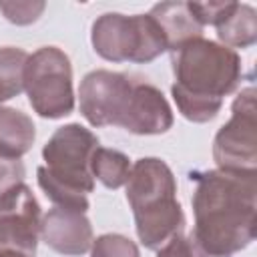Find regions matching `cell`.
Listing matches in <instances>:
<instances>
[{"label":"cell","instance_id":"2e32d148","mask_svg":"<svg viewBox=\"0 0 257 257\" xmlns=\"http://www.w3.org/2000/svg\"><path fill=\"white\" fill-rule=\"evenodd\" d=\"M28 54L14 46L0 48V102L24 90V64Z\"/></svg>","mask_w":257,"mask_h":257},{"label":"cell","instance_id":"5b68a950","mask_svg":"<svg viewBox=\"0 0 257 257\" xmlns=\"http://www.w3.org/2000/svg\"><path fill=\"white\" fill-rule=\"evenodd\" d=\"M24 90L32 108L44 118H60L72 112V66L56 46H42L26 58Z\"/></svg>","mask_w":257,"mask_h":257},{"label":"cell","instance_id":"3957f363","mask_svg":"<svg viewBox=\"0 0 257 257\" xmlns=\"http://www.w3.org/2000/svg\"><path fill=\"white\" fill-rule=\"evenodd\" d=\"M126 201L135 215L137 235L149 249H161L181 233L183 209L177 201V181L161 159H139L126 181Z\"/></svg>","mask_w":257,"mask_h":257},{"label":"cell","instance_id":"7c38bea8","mask_svg":"<svg viewBox=\"0 0 257 257\" xmlns=\"http://www.w3.org/2000/svg\"><path fill=\"white\" fill-rule=\"evenodd\" d=\"M151 16L161 26L169 50H177L189 40L201 38L203 26L189 8V2H161L155 4Z\"/></svg>","mask_w":257,"mask_h":257},{"label":"cell","instance_id":"5bb4252c","mask_svg":"<svg viewBox=\"0 0 257 257\" xmlns=\"http://www.w3.org/2000/svg\"><path fill=\"white\" fill-rule=\"evenodd\" d=\"M217 36L223 46L247 48L257 40V14L249 4H233L231 12L217 24Z\"/></svg>","mask_w":257,"mask_h":257},{"label":"cell","instance_id":"44dd1931","mask_svg":"<svg viewBox=\"0 0 257 257\" xmlns=\"http://www.w3.org/2000/svg\"><path fill=\"white\" fill-rule=\"evenodd\" d=\"M24 181V165L18 157L0 155V197L14 185Z\"/></svg>","mask_w":257,"mask_h":257},{"label":"cell","instance_id":"d6986e66","mask_svg":"<svg viewBox=\"0 0 257 257\" xmlns=\"http://www.w3.org/2000/svg\"><path fill=\"white\" fill-rule=\"evenodd\" d=\"M44 8H46L44 2H0V10L14 24L34 22L42 14Z\"/></svg>","mask_w":257,"mask_h":257},{"label":"cell","instance_id":"ffe728a7","mask_svg":"<svg viewBox=\"0 0 257 257\" xmlns=\"http://www.w3.org/2000/svg\"><path fill=\"white\" fill-rule=\"evenodd\" d=\"M157 257H207L205 251L199 247L193 235H175L169 239L161 249Z\"/></svg>","mask_w":257,"mask_h":257},{"label":"cell","instance_id":"8fae6325","mask_svg":"<svg viewBox=\"0 0 257 257\" xmlns=\"http://www.w3.org/2000/svg\"><path fill=\"white\" fill-rule=\"evenodd\" d=\"M44 243L62 255H82L92 247L90 221L80 211L54 207L42 217Z\"/></svg>","mask_w":257,"mask_h":257},{"label":"cell","instance_id":"7402d4cb","mask_svg":"<svg viewBox=\"0 0 257 257\" xmlns=\"http://www.w3.org/2000/svg\"><path fill=\"white\" fill-rule=\"evenodd\" d=\"M0 257H28V255H24V253H20V251H14V249H4V247H0Z\"/></svg>","mask_w":257,"mask_h":257},{"label":"cell","instance_id":"7a4b0ae2","mask_svg":"<svg viewBox=\"0 0 257 257\" xmlns=\"http://www.w3.org/2000/svg\"><path fill=\"white\" fill-rule=\"evenodd\" d=\"M173 98L181 114L193 122L217 116L223 96L231 94L241 78L239 54L213 40L195 38L173 50Z\"/></svg>","mask_w":257,"mask_h":257},{"label":"cell","instance_id":"ba28073f","mask_svg":"<svg viewBox=\"0 0 257 257\" xmlns=\"http://www.w3.org/2000/svg\"><path fill=\"white\" fill-rule=\"evenodd\" d=\"M135 80L122 72L112 70H92L88 72L78 88L80 112L92 126L116 124L120 126Z\"/></svg>","mask_w":257,"mask_h":257},{"label":"cell","instance_id":"277c9868","mask_svg":"<svg viewBox=\"0 0 257 257\" xmlns=\"http://www.w3.org/2000/svg\"><path fill=\"white\" fill-rule=\"evenodd\" d=\"M92 46L104 60L112 62H151L169 50L167 38L151 14L124 16L118 12L94 20Z\"/></svg>","mask_w":257,"mask_h":257},{"label":"cell","instance_id":"4fadbf2b","mask_svg":"<svg viewBox=\"0 0 257 257\" xmlns=\"http://www.w3.org/2000/svg\"><path fill=\"white\" fill-rule=\"evenodd\" d=\"M36 139L32 118L16 108L0 106V155L22 157L30 151Z\"/></svg>","mask_w":257,"mask_h":257},{"label":"cell","instance_id":"9a60e30c","mask_svg":"<svg viewBox=\"0 0 257 257\" xmlns=\"http://www.w3.org/2000/svg\"><path fill=\"white\" fill-rule=\"evenodd\" d=\"M131 169H133V165H131L128 157L114 149L98 147L90 161L92 177H96L108 189H118V187L126 185Z\"/></svg>","mask_w":257,"mask_h":257},{"label":"cell","instance_id":"9c48e42d","mask_svg":"<svg viewBox=\"0 0 257 257\" xmlns=\"http://www.w3.org/2000/svg\"><path fill=\"white\" fill-rule=\"evenodd\" d=\"M42 229L40 205L24 183L0 197V247L34 257Z\"/></svg>","mask_w":257,"mask_h":257},{"label":"cell","instance_id":"30bf717a","mask_svg":"<svg viewBox=\"0 0 257 257\" xmlns=\"http://www.w3.org/2000/svg\"><path fill=\"white\" fill-rule=\"evenodd\" d=\"M120 126L135 135H161L173 126V110L157 86L135 80Z\"/></svg>","mask_w":257,"mask_h":257},{"label":"cell","instance_id":"8992f818","mask_svg":"<svg viewBox=\"0 0 257 257\" xmlns=\"http://www.w3.org/2000/svg\"><path fill=\"white\" fill-rule=\"evenodd\" d=\"M96 149L98 139L88 128L76 122L64 124L42 149V157L46 161L42 171L56 185L86 195L94 189L90 161Z\"/></svg>","mask_w":257,"mask_h":257},{"label":"cell","instance_id":"52a82bcc","mask_svg":"<svg viewBox=\"0 0 257 257\" xmlns=\"http://www.w3.org/2000/svg\"><path fill=\"white\" fill-rule=\"evenodd\" d=\"M231 118L219 128L213 159L221 171L255 175L257 165V108L255 90L247 86L233 102Z\"/></svg>","mask_w":257,"mask_h":257},{"label":"cell","instance_id":"6da1fadb","mask_svg":"<svg viewBox=\"0 0 257 257\" xmlns=\"http://www.w3.org/2000/svg\"><path fill=\"white\" fill-rule=\"evenodd\" d=\"M193 237L207 257H229L255 239L257 177L229 171L197 175Z\"/></svg>","mask_w":257,"mask_h":257},{"label":"cell","instance_id":"e0dca14e","mask_svg":"<svg viewBox=\"0 0 257 257\" xmlns=\"http://www.w3.org/2000/svg\"><path fill=\"white\" fill-rule=\"evenodd\" d=\"M38 185L44 191V195L54 203V207H62V209H72V211H80L86 213L88 209V199L82 193H74L70 189H64L60 185H56L54 181H50L46 177V173L42 171V167H38Z\"/></svg>","mask_w":257,"mask_h":257},{"label":"cell","instance_id":"ac0fdd59","mask_svg":"<svg viewBox=\"0 0 257 257\" xmlns=\"http://www.w3.org/2000/svg\"><path fill=\"white\" fill-rule=\"evenodd\" d=\"M90 257H141L139 247L124 235L106 233L92 241Z\"/></svg>","mask_w":257,"mask_h":257}]
</instances>
